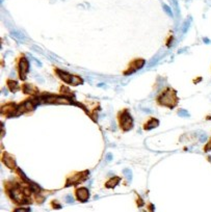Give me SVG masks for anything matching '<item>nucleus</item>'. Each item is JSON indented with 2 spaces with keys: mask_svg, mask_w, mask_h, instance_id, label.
I'll use <instances>...</instances> for the list:
<instances>
[{
  "mask_svg": "<svg viewBox=\"0 0 211 212\" xmlns=\"http://www.w3.org/2000/svg\"><path fill=\"white\" fill-rule=\"evenodd\" d=\"M21 107H22V109H24V110H31V109H33V107H35V104H33L31 101H27V102H25Z\"/></svg>",
  "mask_w": 211,
  "mask_h": 212,
  "instance_id": "6e6552de",
  "label": "nucleus"
},
{
  "mask_svg": "<svg viewBox=\"0 0 211 212\" xmlns=\"http://www.w3.org/2000/svg\"><path fill=\"white\" fill-rule=\"evenodd\" d=\"M159 101L162 105L173 107V106L176 104V101H177L176 100V94H175V92L172 91V89H167V91L160 97Z\"/></svg>",
  "mask_w": 211,
  "mask_h": 212,
  "instance_id": "f257e3e1",
  "label": "nucleus"
},
{
  "mask_svg": "<svg viewBox=\"0 0 211 212\" xmlns=\"http://www.w3.org/2000/svg\"><path fill=\"white\" fill-rule=\"evenodd\" d=\"M15 110H16V107L14 105H6L2 108V112H4V114H14Z\"/></svg>",
  "mask_w": 211,
  "mask_h": 212,
  "instance_id": "423d86ee",
  "label": "nucleus"
},
{
  "mask_svg": "<svg viewBox=\"0 0 211 212\" xmlns=\"http://www.w3.org/2000/svg\"><path fill=\"white\" fill-rule=\"evenodd\" d=\"M210 148H211V141H210L209 144H208L207 146H206V151H207V150H210Z\"/></svg>",
  "mask_w": 211,
  "mask_h": 212,
  "instance_id": "dca6fc26",
  "label": "nucleus"
},
{
  "mask_svg": "<svg viewBox=\"0 0 211 212\" xmlns=\"http://www.w3.org/2000/svg\"><path fill=\"white\" fill-rule=\"evenodd\" d=\"M3 161L8 168H14V166H15V162H14L13 158L10 156H8V155H5V157L3 158Z\"/></svg>",
  "mask_w": 211,
  "mask_h": 212,
  "instance_id": "0eeeda50",
  "label": "nucleus"
},
{
  "mask_svg": "<svg viewBox=\"0 0 211 212\" xmlns=\"http://www.w3.org/2000/svg\"><path fill=\"white\" fill-rule=\"evenodd\" d=\"M163 10L165 11V13H167V15L173 16V13H172V10H171V8H170L169 5H167V4H163Z\"/></svg>",
  "mask_w": 211,
  "mask_h": 212,
  "instance_id": "f8f14e48",
  "label": "nucleus"
},
{
  "mask_svg": "<svg viewBox=\"0 0 211 212\" xmlns=\"http://www.w3.org/2000/svg\"><path fill=\"white\" fill-rule=\"evenodd\" d=\"M58 74H60V77L67 83H71V80H72V75H70L69 73H66V72H63V71H57Z\"/></svg>",
  "mask_w": 211,
  "mask_h": 212,
  "instance_id": "39448f33",
  "label": "nucleus"
},
{
  "mask_svg": "<svg viewBox=\"0 0 211 212\" xmlns=\"http://www.w3.org/2000/svg\"><path fill=\"white\" fill-rule=\"evenodd\" d=\"M76 195H77V198H78L79 201H81V202H85V201L88 199V190L87 188L77 189Z\"/></svg>",
  "mask_w": 211,
  "mask_h": 212,
  "instance_id": "20e7f679",
  "label": "nucleus"
},
{
  "mask_svg": "<svg viewBox=\"0 0 211 212\" xmlns=\"http://www.w3.org/2000/svg\"><path fill=\"white\" fill-rule=\"evenodd\" d=\"M8 85H10V89H18V83L16 81H10L8 82Z\"/></svg>",
  "mask_w": 211,
  "mask_h": 212,
  "instance_id": "ddd939ff",
  "label": "nucleus"
},
{
  "mask_svg": "<svg viewBox=\"0 0 211 212\" xmlns=\"http://www.w3.org/2000/svg\"><path fill=\"white\" fill-rule=\"evenodd\" d=\"M132 123H133L132 119H131V117L129 116V114H124V116L121 117V126L125 131L131 129V127H132Z\"/></svg>",
  "mask_w": 211,
  "mask_h": 212,
  "instance_id": "f03ea898",
  "label": "nucleus"
},
{
  "mask_svg": "<svg viewBox=\"0 0 211 212\" xmlns=\"http://www.w3.org/2000/svg\"><path fill=\"white\" fill-rule=\"evenodd\" d=\"M29 211H30L29 208H18L15 210V212H29Z\"/></svg>",
  "mask_w": 211,
  "mask_h": 212,
  "instance_id": "4468645a",
  "label": "nucleus"
},
{
  "mask_svg": "<svg viewBox=\"0 0 211 212\" xmlns=\"http://www.w3.org/2000/svg\"><path fill=\"white\" fill-rule=\"evenodd\" d=\"M67 202L68 203H73V199H72L71 197H69V195H68V197H67Z\"/></svg>",
  "mask_w": 211,
  "mask_h": 212,
  "instance_id": "2eb2a0df",
  "label": "nucleus"
},
{
  "mask_svg": "<svg viewBox=\"0 0 211 212\" xmlns=\"http://www.w3.org/2000/svg\"><path fill=\"white\" fill-rule=\"evenodd\" d=\"M19 71L21 73V78L24 79L25 78V74L28 71V62H27L26 58H22L21 62H20V66H19Z\"/></svg>",
  "mask_w": 211,
  "mask_h": 212,
  "instance_id": "7ed1b4c3",
  "label": "nucleus"
},
{
  "mask_svg": "<svg viewBox=\"0 0 211 212\" xmlns=\"http://www.w3.org/2000/svg\"><path fill=\"white\" fill-rule=\"evenodd\" d=\"M81 82H82V80H81L79 77H77V76H72L71 83L73 85H76V84H78V83H81Z\"/></svg>",
  "mask_w": 211,
  "mask_h": 212,
  "instance_id": "9b49d317",
  "label": "nucleus"
},
{
  "mask_svg": "<svg viewBox=\"0 0 211 212\" xmlns=\"http://www.w3.org/2000/svg\"><path fill=\"white\" fill-rule=\"evenodd\" d=\"M149 125H146V129H151V128H155L158 126V124H159V122L157 121V120H151V121L149 122Z\"/></svg>",
  "mask_w": 211,
  "mask_h": 212,
  "instance_id": "1a4fd4ad",
  "label": "nucleus"
},
{
  "mask_svg": "<svg viewBox=\"0 0 211 212\" xmlns=\"http://www.w3.org/2000/svg\"><path fill=\"white\" fill-rule=\"evenodd\" d=\"M118 181H120V179L118 177L113 178V179L110 180V183H107V187H115L118 184Z\"/></svg>",
  "mask_w": 211,
  "mask_h": 212,
  "instance_id": "9d476101",
  "label": "nucleus"
}]
</instances>
